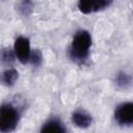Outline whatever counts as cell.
Segmentation results:
<instances>
[{"instance_id": "obj_1", "label": "cell", "mask_w": 133, "mask_h": 133, "mask_svg": "<svg viewBox=\"0 0 133 133\" xmlns=\"http://www.w3.org/2000/svg\"><path fill=\"white\" fill-rule=\"evenodd\" d=\"M90 46H91V36L89 32L86 30L77 31L69 48L70 58L77 63H83L89 55Z\"/></svg>"}, {"instance_id": "obj_2", "label": "cell", "mask_w": 133, "mask_h": 133, "mask_svg": "<svg viewBox=\"0 0 133 133\" xmlns=\"http://www.w3.org/2000/svg\"><path fill=\"white\" fill-rule=\"evenodd\" d=\"M20 119L18 109L11 104H3L0 113V131L2 133L11 132L16 129Z\"/></svg>"}, {"instance_id": "obj_3", "label": "cell", "mask_w": 133, "mask_h": 133, "mask_svg": "<svg viewBox=\"0 0 133 133\" xmlns=\"http://www.w3.org/2000/svg\"><path fill=\"white\" fill-rule=\"evenodd\" d=\"M114 118L122 126L133 125V102L119 104L114 111Z\"/></svg>"}, {"instance_id": "obj_4", "label": "cell", "mask_w": 133, "mask_h": 133, "mask_svg": "<svg viewBox=\"0 0 133 133\" xmlns=\"http://www.w3.org/2000/svg\"><path fill=\"white\" fill-rule=\"evenodd\" d=\"M113 0H78V8L82 14L88 15L108 8Z\"/></svg>"}, {"instance_id": "obj_5", "label": "cell", "mask_w": 133, "mask_h": 133, "mask_svg": "<svg viewBox=\"0 0 133 133\" xmlns=\"http://www.w3.org/2000/svg\"><path fill=\"white\" fill-rule=\"evenodd\" d=\"M14 50L16 52L17 58L22 63H27L30 60L31 50H30V42L25 36H19L15 41Z\"/></svg>"}, {"instance_id": "obj_6", "label": "cell", "mask_w": 133, "mask_h": 133, "mask_svg": "<svg viewBox=\"0 0 133 133\" xmlns=\"http://www.w3.org/2000/svg\"><path fill=\"white\" fill-rule=\"evenodd\" d=\"M72 122L78 128H87L91 125L92 118L85 111L77 110V111L73 112V114H72Z\"/></svg>"}, {"instance_id": "obj_7", "label": "cell", "mask_w": 133, "mask_h": 133, "mask_svg": "<svg viewBox=\"0 0 133 133\" xmlns=\"http://www.w3.org/2000/svg\"><path fill=\"white\" fill-rule=\"evenodd\" d=\"M42 132H53V133H63L65 132V128L63 127V125L57 121V119H51L49 122H47L43 128L41 129Z\"/></svg>"}, {"instance_id": "obj_8", "label": "cell", "mask_w": 133, "mask_h": 133, "mask_svg": "<svg viewBox=\"0 0 133 133\" xmlns=\"http://www.w3.org/2000/svg\"><path fill=\"white\" fill-rule=\"evenodd\" d=\"M19 78V73L16 69H6L2 74V82L6 86H12Z\"/></svg>"}, {"instance_id": "obj_9", "label": "cell", "mask_w": 133, "mask_h": 133, "mask_svg": "<svg viewBox=\"0 0 133 133\" xmlns=\"http://www.w3.org/2000/svg\"><path fill=\"white\" fill-rule=\"evenodd\" d=\"M131 82H132V78L126 72H118L115 76V83L117 86H119L122 88L129 86L131 84Z\"/></svg>"}, {"instance_id": "obj_10", "label": "cell", "mask_w": 133, "mask_h": 133, "mask_svg": "<svg viewBox=\"0 0 133 133\" xmlns=\"http://www.w3.org/2000/svg\"><path fill=\"white\" fill-rule=\"evenodd\" d=\"M17 8H18V11L22 16H28L33 9V1L32 0H20Z\"/></svg>"}, {"instance_id": "obj_11", "label": "cell", "mask_w": 133, "mask_h": 133, "mask_svg": "<svg viewBox=\"0 0 133 133\" xmlns=\"http://www.w3.org/2000/svg\"><path fill=\"white\" fill-rule=\"evenodd\" d=\"M16 57H17V55H16L15 50L12 51L9 48H4L1 52V60H2L3 64H6V65L11 64L15 61Z\"/></svg>"}, {"instance_id": "obj_12", "label": "cell", "mask_w": 133, "mask_h": 133, "mask_svg": "<svg viewBox=\"0 0 133 133\" xmlns=\"http://www.w3.org/2000/svg\"><path fill=\"white\" fill-rule=\"evenodd\" d=\"M31 64H33L34 66H38L41 65L42 61H43V54L38 49H34L31 51V55H30V60Z\"/></svg>"}]
</instances>
